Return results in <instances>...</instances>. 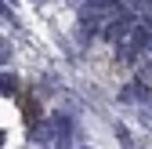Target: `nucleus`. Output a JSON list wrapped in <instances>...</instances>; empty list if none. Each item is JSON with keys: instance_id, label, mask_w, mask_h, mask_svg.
Segmentation results:
<instances>
[{"instance_id": "nucleus-6", "label": "nucleus", "mask_w": 152, "mask_h": 149, "mask_svg": "<svg viewBox=\"0 0 152 149\" xmlns=\"http://www.w3.org/2000/svg\"><path fill=\"white\" fill-rule=\"evenodd\" d=\"M7 55H11V47H7L4 40H0V62H7Z\"/></svg>"}, {"instance_id": "nucleus-1", "label": "nucleus", "mask_w": 152, "mask_h": 149, "mask_svg": "<svg viewBox=\"0 0 152 149\" xmlns=\"http://www.w3.org/2000/svg\"><path fill=\"white\" fill-rule=\"evenodd\" d=\"M120 44H127V51H141V47H148V18H145V22H138V26H130L127 36H123Z\"/></svg>"}, {"instance_id": "nucleus-2", "label": "nucleus", "mask_w": 152, "mask_h": 149, "mask_svg": "<svg viewBox=\"0 0 152 149\" xmlns=\"http://www.w3.org/2000/svg\"><path fill=\"white\" fill-rule=\"evenodd\" d=\"M130 26H134V22H130V18H127V15H120V18H116V22H109V26H105V36H109V40H112V44H120V40H123V36H127V29H130Z\"/></svg>"}, {"instance_id": "nucleus-3", "label": "nucleus", "mask_w": 152, "mask_h": 149, "mask_svg": "<svg viewBox=\"0 0 152 149\" xmlns=\"http://www.w3.org/2000/svg\"><path fill=\"white\" fill-rule=\"evenodd\" d=\"M141 95L148 98V84H145V80H138V84H130V87L123 91V102H138Z\"/></svg>"}, {"instance_id": "nucleus-5", "label": "nucleus", "mask_w": 152, "mask_h": 149, "mask_svg": "<svg viewBox=\"0 0 152 149\" xmlns=\"http://www.w3.org/2000/svg\"><path fill=\"white\" fill-rule=\"evenodd\" d=\"M87 7H98V11H105V7H116V0H87Z\"/></svg>"}, {"instance_id": "nucleus-4", "label": "nucleus", "mask_w": 152, "mask_h": 149, "mask_svg": "<svg viewBox=\"0 0 152 149\" xmlns=\"http://www.w3.org/2000/svg\"><path fill=\"white\" fill-rule=\"evenodd\" d=\"M0 91H7V95H15V91H18V80L11 77V73H4V77H0Z\"/></svg>"}, {"instance_id": "nucleus-7", "label": "nucleus", "mask_w": 152, "mask_h": 149, "mask_svg": "<svg viewBox=\"0 0 152 149\" xmlns=\"http://www.w3.org/2000/svg\"><path fill=\"white\" fill-rule=\"evenodd\" d=\"M0 145H4V131H0Z\"/></svg>"}]
</instances>
